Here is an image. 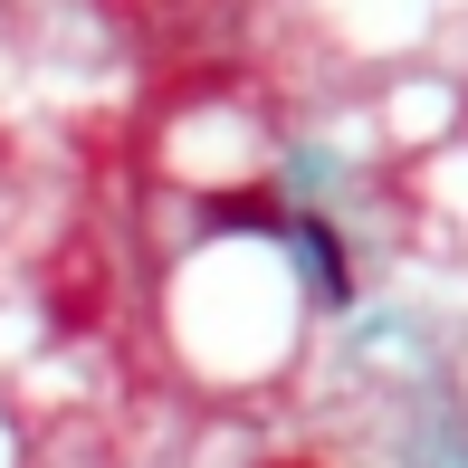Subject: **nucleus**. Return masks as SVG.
<instances>
[{
	"label": "nucleus",
	"instance_id": "obj_1",
	"mask_svg": "<svg viewBox=\"0 0 468 468\" xmlns=\"http://www.w3.org/2000/svg\"><path fill=\"white\" fill-rule=\"evenodd\" d=\"M287 468H296V459H287Z\"/></svg>",
	"mask_w": 468,
	"mask_h": 468
}]
</instances>
